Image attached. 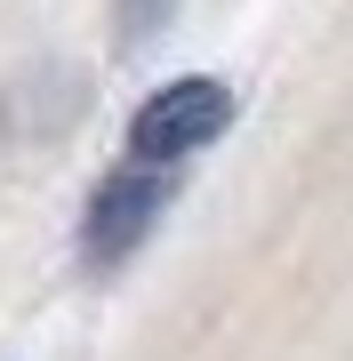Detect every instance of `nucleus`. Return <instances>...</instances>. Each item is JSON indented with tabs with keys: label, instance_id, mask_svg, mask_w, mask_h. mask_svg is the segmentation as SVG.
<instances>
[{
	"label": "nucleus",
	"instance_id": "f257e3e1",
	"mask_svg": "<svg viewBox=\"0 0 353 361\" xmlns=\"http://www.w3.org/2000/svg\"><path fill=\"white\" fill-rule=\"evenodd\" d=\"M161 209H169V161H129V169H113V177L89 193V217H80V249H89V265H120L144 233L161 225Z\"/></svg>",
	"mask_w": 353,
	"mask_h": 361
},
{
	"label": "nucleus",
	"instance_id": "7ed1b4c3",
	"mask_svg": "<svg viewBox=\"0 0 353 361\" xmlns=\"http://www.w3.org/2000/svg\"><path fill=\"white\" fill-rule=\"evenodd\" d=\"M161 8H169V0H129V8H120V32H129V40H137V32H144V25H153V16H161Z\"/></svg>",
	"mask_w": 353,
	"mask_h": 361
},
{
	"label": "nucleus",
	"instance_id": "f03ea898",
	"mask_svg": "<svg viewBox=\"0 0 353 361\" xmlns=\"http://www.w3.org/2000/svg\"><path fill=\"white\" fill-rule=\"evenodd\" d=\"M225 121H233V97H225L217 80H169L161 97L137 104V121H129V153L177 169L185 153H201L209 137H225Z\"/></svg>",
	"mask_w": 353,
	"mask_h": 361
}]
</instances>
